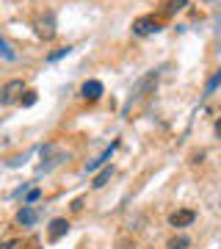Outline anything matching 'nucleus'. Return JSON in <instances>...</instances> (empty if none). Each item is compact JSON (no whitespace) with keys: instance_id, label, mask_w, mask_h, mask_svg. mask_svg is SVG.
Masks as SVG:
<instances>
[{"instance_id":"obj_1","label":"nucleus","mask_w":221,"mask_h":249,"mask_svg":"<svg viewBox=\"0 0 221 249\" xmlns=\"http://www.w3.org/2000/svg\"><path fill=\"white\" fill-rule=\"evenodd\" d=\"M22 94H25V83H22V80H9V83L0 89V103H3V106H14V103L22 100Z\"/></svg>"},{"instance_id":"obj_2","label":"nucleus","mask_w":221,"mask_h":249,"mask_svg":"<svg viewBox=\"0 0 221 249\" xmlns=\"http://www.w3.org/2000/svg\"><path fill=\"white\" fill-rule=\"evenodd\" d=\"M36 36L44 39V42L55 39V17L53 14H42V17L36 19Z\"/></svg>"},{"instance_id":"obj_3","label":"nucleus","mask_w":221,"mask_h":249,"mask_svg":"<svg viewBox=\"0 0 221 249\" xmlns=\"http://www.w3.org/2000/svg\"><path fill=\"white\" fill-rule=\"evenodd\" d=\"M160 31V22L155 17H138L133 19V34L136 36H152Z\"/></svg>"},{"instance_id":"obj_4","label":"nucleus","mask_w":221,"mask_h":249,"mask_svg":"<svg viewBox=\"0 0 221 249\" xmlns=\"http://www.w3.org/2000/svg\"><path fill=\"white\" fill-rule=\"evenodd\" d=\"M194 222H196V213L191 211V208H180V211H174V213L169 216V224H171L174 230H183V227H191Z\"/></svg>"},{"instance_id":"obj_5","label":"nucleus","mask_w":221,"mask_h":249,"mask_svg":"<svg viewBox=\"0 0 221 249\" xmlns=\"http://www.w3.org/2000/svg\"><path fill=\"white\" fill-rule=\"evenodd\" d=\"M67 232H69V222H67V219H53V222H50V230H47V238L55 244V241H61Z\"/></svg>"},{"instance_id":"obj_6","label":"nucleus","mask_w":221,"mask_h":249,"mask_svg":"<svg viewBox=\"0 0 221 249\" xmlns=\"http://www.w3.org/2000/svg\"><path fill=\"white\" fill-rule=\"evenodd\" d=\"M80 94L94 103V100L102 97V83H100V80H86V83H83V89H80Z\"/></svg>"},{"instance_id":"obj_7","label":"nucleus","mask_w":221,"mask_h":249,"mask_svg":"<svg viewBox=\"0 0 221 249\" xmlns=\"http://www.w3.org/2000/svg\"><path fill=\"white\" fill-rule=\"evenodd\" d=\"M36 219H39V213H36L31 205H22V211L17 213V224H22V227H34Z\"/></svg>"},{"instance_id":"obj_8","label":"nucleus","mask_w":221,"mask_h":249,"mask_svg":"<svg viewBox=\"0 0 221 249\" xmlns=\"http://www.w3.org/2000/svg\"><path fill=\"white\" fill-rule=\"evenodd\" d=\"M186 6H188V0H166V3H163V14L171 17V14H177V11H183Z\"/></svg>"},{"instance_id":"obj_9","label":"nucleus","mask_w":221,"mask_h":249,"mask_svg":"<svg viewBox=\"0 0 221 249\" xmlns=\"http://www.w3.org/2000/svg\"><path fill=\"white\" fill-rule=\"evenodd\" d=\"M191 247V238L188 235H171L166 241V249H188Z\"/></svg>"},{"instance_id":"obj_10","label":"nucleus","mask_w":221,"mask_h":249,"mask_svg":"<svg viewBox=\"0 0 221 249\" xmlns=\"http://www.w3.org/2000/svg\"><path fill=\"white\" fill-rule=\"evenodd\" d=\"M116 150V144H111V147H108L105 152H102V155H100L97 160H91V163H86V172H94V169H100V166H102V163H105L108 158H111V152Z\"/></svg>"},{"instance_id":"obj_11","label":"nucleus","mask_w":221,"mask_h":249,"mask_svg":"<svg viewBox=\"0 0 221 249\" xmlns=\"http://www.w3.org/2000/svg\"><path fill=\"white\" fill-rule=\"evenodd\" d=\"M111 175H114V166H105V169L100 172L97 178H94V183H91V188H102L108 183V180H111Z\"/></svg>"},{"instance_id":"obj_12","label":"nucleus","mask_w":221,"mask_h":249,"mask_svg":"<svg viewBox=\"0 0 221 249\" xmlns=\"http://www.w3.org/2000/svg\"><path fill=\"white\" fill-rule=\"evenodd\" d=\"M221 86V70L216 72V75H213L210 80H207V86H204V94H210V91H216Z\"/></svg>"},{"instance_id":"obj_13","label":"nucleus","mask_w":221,"mask_h":249,"mask_svg":"<svg viewBox=\"0 0 221 249\" xmlns=\"http://www.w3.org/2000/svg\"><path fill=\"white\" fill-rule=\"evenodd\" d=\"M0 50H3V58H6V61H14V58H17V53L11 50V45H9V42H6V39L0 42Z\"/></svg>"},{"instance_id":"obj_14","label":"nucleus","mask_w":221,"mask_h":249,"mask_svg":"<svg viewBox=\"0 0 221 249\" xmlns=\"http://www.w3.org/2000/svg\"><path fill=\"white\" fill-rule=\"evenodd\" d=\"M116 249H136V241L127 238V235H122V238L116 241Z\"/></svg>"},{"instance_id":"obj_15","label":"nucleus","mask_w":221,"mask_h":249,"mask_svg":"<svg viewBox=\"0 0 221 249\" xmlns=\"http://www.w3.org/2000/svg\"><path fill=\"white\" fill-rule=\"evenodd\" d=\"M72 53V47H61V50H55V53L47 55V61H58V58H64V55H69Z\"/></svg>"},{"instance_id":"obj_16","label":"nucleus","mask_w":221,"mask_h":249,"mask_svg":"<svg viewBox=\"0 0 221 249\" xmlns=\"http://www.w3.org/2000/svg\"><path fill=\"white\" fill-rule=\"evenodd\" d=\"M19 103H22V108H31L36 103V91H25V97L19 100Z\"/></svg>"},{"instance_id":"obj_17","label":"nucleus","mask_w":221,"mask_h":249,"mask_svg":"<svg viewBox=\"0 0 221 249\" xmlns=\"http://www.w3.org/2000/svg\"><path fill=\"white\" fill-rule=\"evenodd\" d=\"M39 196H42V191H39V188H31V191L25 194V205H34Z\"/></svg>"},{"instance_id":"obj_18","label":"nucleus","mask_w":221,"mask_h":249,"mask_svg":"<svg viewBox=\"0 0 221 249\" xmlns=\"http://www.w3.org/2000/svg\"><path fill=\"white\" fill-rule=\"evenodd\" d=\"M17 247H19V241H17V238H9L6 244H3V249H17Z\"/></svg>"},{"instance_id":"obj_19","label":"nucleus","mask_w":221,"mask_h":249,"mask_svg":"<svg viewBox=\"0 0 221 249\" xmlns=\"http://www.w3.org/2000/svg\"><path fill=\"white\" fill-rule=\"evenodd\" d=\"M213 130H216V136H219V139H221V116H219V119H216V127H213Z\"/></svg>"}]
</instances>
